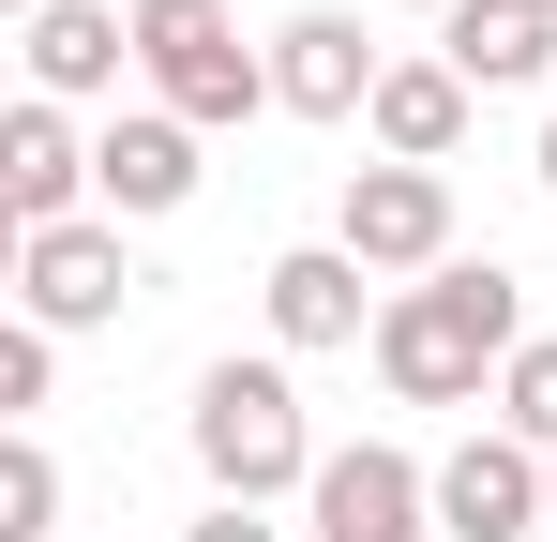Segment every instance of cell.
Returning <instances> with one entry per match:
<instances>
[{"label": "cell", "mask_w": 557, "mask_h": 542, "mask_svg": "<svg viewBox=\"0 0 557 542\" xmlns=\"http://www.w3.org/2000/svg\"><path fill=\"white\" fill-rule=\"evenodd\" d=\"M528 347V286L497 257H453L422 271V286H392V317H376V377L407 392V407H467V392H497Z\"/></svg>", "instance_id": "obj_1"}, {"label": "cell", "mask_w": 557, "mask_h": 542, "mask_svg": "<svg viewBox=\"0 0 557 542\" xmlns=\"http://www.w3.org/2000/svg\"><path fill=\"white\" fill-rule=\"evenodd\" d=\"M182 438H196V482L211 497H242V513H272V497H317V422H301V377L286 361H211L196 377V407H182Z\"/></svg>", "instance_id": "obj_2"}, {"label": "cell", "mask_w": 557, "mask_h": 542, "mask_svg": "<svg viewBox=\"0 0 557 542\" xmlns=\"http://www.w3.org/2000/svg\"><path fill=\"white\" fill-rule=\"evenodd\" d=\"M136 76H151L166 121L226 136V121H257V106H272V46H242V15H226V0H136Z\"/></svg>", "instance_id": "obj_3"}, {"label": "cell", "mask_w": 557, "mask_h": 542, "mask_svg": "<svg viewBox=\"0 0 557 542\" xmlns=\"http://www.w3.org/2000/svg\"><path fill=\"white\" fill-rule=\"evenodd\" d=\"M543 528H557V467L528 438L482 422L467 452H437V542H543Z\"/></svg>", "instance_id": "obj_4"}, {"label": "cell", "mask_w": 557, "mask_h": 542, "mask_svg": "<svg viewBox=\"0 0 557 542\" xmlns=\"http://www.w3.org/2000/svg\"><path fill=\"white\" fill-rule=\"evenodd\" d=\"M121 301H136L121 226H91V211H76V226H46V242H15V317H30V332H61V347H76V332H106Z\"/></svg>", "instance_id": "obj_5"}, {"label": "cell", "mask_w": 557, "mask_h": 542, "mask_svg": "<svg viewBox=\"0 0 557 542\" xmlns=\"http://www.w3.org/2000/svg\"><path fill=\"white\" fill-rule=\"evenodd\" d=\"M301 528L317 542H437V467H407L392 438H347L332 467H317Z\"/></svg>", "instance_id": "obj_6"}, {"label": "cell", "mask_w": 557, "mask_h": 542, "mask_svg": "<svg viewBox=\"0 0 557 542\" xmlns=\"http://www.w3.org/2000/svg\"><path fill=\"white\" fill-rule=\"evenodd\" d=\"M332 242H347L362 271H453V181L437 167H347Z\"/></svg>", "instance_id": "obj_7"}, {"label": "cell", "mask_w": 557, "mask_h": 542, "mask_svg": "<svg viewBox=\"0 0 557 542\" xmlns=\"http://www.w3.org/2000/svg\"><path fill=\"white\" fill-rule=\"evenodd\" d=\"M257 301H272V347L286 361H317V347H376V271L347 257V242H301V257H272L257 271Z\"/></svg>", "instance_id": "obj_8"}, {"label": "cell", "mask_w": 557, "mask_h": 542, "mask_svg": "<svg viewBox=\"0 0 557 542\" xmlns=\"http://www.w3.org/2000/svg\"><path fill=\"white\" fill-rule=\"evenodd\" d=\"M376 76L392 61L362 46V15H332V0H301L272 30V106L286 121H376Z\"/></svg>", "instance_id": "obj_9"}, {"label": "cell", "mask_w": 557, "mask_h": 542, "mask_svg": "<svg viewBox=\"0 0 557 542\" xmlns=\"http://www.w3.org/2000/svg\"><path fill=\"white\" fill-rule=\"evenodd\" d=\"M76 196H91V136H76L46 90H15V106H0V226L46 242V226H76Z\"/></svg>", "instance_id": "obj_10"}, {"label": "cell", "mask_w": 557, "mask_h": 542, "mask_svg": "<svg viewBox=\"0 0 557 542\" xmlns=\"http://www.w3.org/2000/svg\"><path fill=\"white\" fill-rule=\"evenodd\" d=\"M196 121H166V106H121V121H106L91 136V196H106V226H121V211H136V226H151V211H182L196 196Z\"/></svg>", "instance_id": "obj_11"}, {"label": "cell", "mask_w": 557, "mask_h": 542, "mask_svg": "<svg viewBox=\"0 0 557 542\" xmlns=\"http://www.w3.org/2000/svg\"><path fill=\"white\" fill-rule=\"evenodd\" d=\"M15 61H30L46 106H91V90H121V61H136V15H106V0H46V15L15 30Z\"/></svg>", "instance_id": "obj_12"}, {"label": "cell", "mask_w": 557, "mask_h": 542, "mask_svg": "<svg viewBox=\"0 0 557 542\" xmlns=\"http://www.w3.org/2000/svg\"><path fill=\"white\" fill-rule=\"evenodd\" d=\"M467 106H482V90L453 76V61H392V76H376V167H453L467 151Z\"/></svg>", "instance_id": "obj_13"}, {"label": "cell", "mask_w": 557, "mask_h": 542, "mask_svg": "<svg viewBox=\"0 0 557 542\" xmlns=\"http://www.w3.org/2000/svg\"><path fill=\"white\" fill-rule=\"evenodd\" d=\"M437 61H453L467 90H528L557 61V15L543 0H453V15H437Z\"/></svg>", "instance_id": "obj_14"}, {"label": "cell", "mask_w": 557, "mask_h": 542, "mask_svg": "<svg viewBox=\"0 0 557 542\" xmlns=\"http://www.w3.org/2000/svg\"><path fill=\"white\" fill-rule=\"evenodd\" d=\"M46 528H61V452L0 438V542H46Z\"/></svg>", "instance_id": "obj_15"}, {"label": "cell", "mask_w": 557, "mask_h": 542, "mask_svg": "<svg viewBox=\"0 0 557 542\" xmlns=\"http://www.w3.org/2000/svg\"><path fill=\"white\" fill-rule=\"evenodd\" d=\"M497 438L557 452V332H528V347H512V377H497Z\"/></svg>", "instance_id": "obj_16"}, {"label": "cell", "mask_w": 557, "mask_h": 542, "mask_svg": "<svg viewBox=\"0 0 557 542\" xmlns=\"http://www.w3.org/2000/svg\"><path fill=\"white\" fill-rule=\"evenodd\" d=\"M46 392H61V332H30V317H15V332H0V438H30V422H46Z\"/></svg>", "instance_id": "obj_17"}, {"label": "cell", "mask_w": 557, "mask_h": 542, "mask_svg": "<svg viewBox=\"0 0 557 542\" xmlns=\"http://www.w3.org/2000/svg\"><path fill=\"white\" fill-rule=\"evenodd\" d=\"M182 542H286V528H272V513H242V497H211V513H196Z\"/></svg>", "instance_id": "obj_18"}, {"label": "cell", "mask_w": 557, "mask_h": 542, "mask_svg": "<svg viewBox=\"0 0 557 542\" xmlns=\"http://www.w3.org/2000/svg\"><path fill=\"white\" fill-rule=\"evenodd\" d=\"M543 196H557V121H543Z\"/></svg>", "instance_id": "obj_19"}, {"label": "cell", "mask_w": 557, "mask_h": 542, "mask_svg": "<svg viewBox=\"0 0 557 542\" xmlns=\"http://www.w3.org/2000/svg\"><path fill=\"white\" fill-rule=\"evenodd\" d=\"M422 15H453V0H422Z\"/></svg>", "instance_id": "obj_20"}, {"label": "cell", "mask_w": 557, "mask_h": 542, "mask_svg": "<svg viewBox=\"0 0 557 542\" xmlns=\"http://www.w3.org/2000/svg\"><path fill=\"white\" fill-rule=\"evenodd\" d=\"M543 15H557V0H543Z\"/></svg>", "instance_id": "obj_21"}, {"label": "cell", "mask_w": 557, "mask_h": 542, "mask_svg": "<svg viewBox=\"0 0 557 542\" xmlns=\"http://www.w3.org/2000/svg\"><path fill=\"white\" fill-rule=\"evenodd\" d=\"M543 467H557V452H543Z\"/></svg>", "instance_id": "obj_22"}]
</instances>
